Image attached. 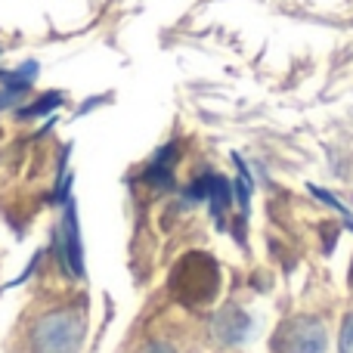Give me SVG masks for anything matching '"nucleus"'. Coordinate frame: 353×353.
<instances>
[{
    "label": "nucleus",
    "instance_id": "obj_1",
    "mask_svg": "<svg viewBox=\"0 0 353 353\" xmlns=\"http://www.w3.org/2000/svg\"><path fill=\"white\" fill-rule=\"evenodd\" d=\"M87 335V316L81 307H56L34 319L28 332L31 353H78Z\"/></svg>",
    "mask_w": 353,
    "mask_h": 353
},
{
    "label": "nucleus",
    "instance_id": "obj_2",
    "mask_svg": "<svg viewBox=\"0 0 353 353\" xmlns=\"http://www.w3.org/2000/svg\"><path fill=\"white\" fill-rule=\"evenodd\" d=\"M171 292L180 304L186 307H205L217 298L220 292V267L205 251H189L180 257L171 273Z\"/></svg>",
    "mask_w": 353,
    "mask_h": 353
},
{
    "label": "nucleus",
    "instance_id": "obj_3",
    "mask_svg": "<svg viewBox=\"0 0 353 353\" xmlns=\"http://www.w3.org/2000/svg\"><path fill=\"white\" fill-rule=\"evenodd\" d=\"M273 353H325L329 347V332L319 316H292L276 329L273 341H270Z\"/></svg>",
    "mask_w": 353,
    "mask_h": 353
},
{
    "label": "nucleus",
    "instance_id": "obj_4",
    "mask_svg": "<svg viewBox=\"0 0 353 353\" xmlns=\"http://www.w3.org/2000/svg\"><path fill=\"white\" fill-rule=\"evenodd\" d=\"M56 251L59 257L68 263L74 276H84V257H81V232H78V214H74V205L65 201V217L56 226Z\"/></svg>",
    "mask_w": 353,
    "mask_h": 353
},
{
    "label": "nucleus",
    "instance_id": "obj_5",
    "mask_svg": "<svg viewBox=\"0 0 353 353\" xmlns=\"http://www.w3.org/2000/svg\"><path fill=\"white\" fill-rule=\"evenodd\" d=\"M189 199L208 201V205H211V211H214V217H223V211L230 208V201H232V186H230V180H226V176L205 174V176H199V180L189 186Z\"/></svg>",
    "mask_w": 353,
    "mask_h": 353
},
{
    "label": "nucleus",
    "instance_id": "obj_6",
    "mask_svg": "<svg viewBox=\"0 0 353 353\" xmlns=\"http://www.w3.org/2000/svg\"><path fill=\"white\" fill-rule=\"evenodd\" d=\"M214 335L223 344H242L251 335V316L236 304H226L214 319Z\"/></svg>",
    "mask_w": 353,
    "mask_h": 353
},
{
    "label": "nucleus",
    "instance_id": "obj_7",
    "mask_svg": "<svg viewBox=\"0 0 353 353\" xmlns=\"http://www.w3.org/2000/svg\"><path fill=\"white\" fill-rule=\"evenodd\" d=\"M176 149L174 146H168V149H161L159 155L152 159V165H149V171H146V180L149 183H155V186H168L171 183V176H174V159H176Z\"/></svg>",
    "mask_w": 353,
    "mask_h": 353
},
{
    "label": "nucleus",
    "instance_id": "obj_8",
    "mask_svg": "<svg viewBox=\"0 0 353 353\" xmlns=\"http://www.w3.org/2000/svg\"><path fill=\"white\" fill-rule=\"evenodd\" d=\"M62 103V93H47L43 99H37L31 109H22V118H34V115H43V112H50V109H56V105Z\"/></svg>",
    "mask_w": 353,
    "mask_h": 353
},
{
    "label": "nucleus",
    "instance_id": "obj_9",
    "mask_svg": "<svg viewBox=\"0 0 353 353\" xmlns=\"http://www.w3.org/2000/svg\"><path fill=\"white\" fill-rule=\"evenodd\" d=\"M338 347H341V353H353V313H347V316H344L341 338H338Z\"/></svg>",
    "mask_w": 353,
    "mask_h": 353
},
{
    "label": "nucleus",
    "instance_id": "obj_10",
    "mask_svg": "<svg viewBox=\"0 0 353 353\" xmlns=\"http://www.w3.org/2000/svg\"><path fill=\"white\" fill-rule=\"evenodd\" d=\"M143 353H176V350H174L168 341H152V344H149V347L143 350Z\"/></svg>",
    "mask_w": 353,
    "mask_h": 353
}]
</instances>
